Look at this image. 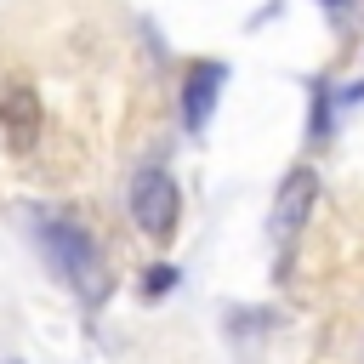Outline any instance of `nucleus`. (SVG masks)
<instances>
[{"mask_svg": "<svg viewBox=\"0 0 364 364\" xmlns=\"http://www.w3.org/2000/svg\"><path fill=\"white\" fill-rule=\"evenodd\" d=\"M40 125H46V108L28 85H6L0 91V131L11 148H34L40 142Z\"/></svg>", "mask_w": 364, "mask_h": 364, "instance_id": "20e7f679", "label": "nucleus"}, {"mask_svg": "<svg viewBox=\"0 0 364 364\" xmlns=\"http://www.w3.org/2000/svg\"><path fill=\"white\" fill-rule=\"evenodd\" d=\"M171 284H176V267H171V262H159V267H148V296H165Z\"/></svg>", "mask_w": 364, "mask_h": 364, "instance_id": "423d86ee", "label": "nucleus"}, {"mask_svg": "<svg viewBox=\"0 0 364 364\" xmlns=\"http://www.w3.org/2000/svg\"><path fill=\"white\" fill-rule=\"evenodd\" d=\"M131 216L148 239H171L176 233V216H182V193L165 171H142L131 182Z\"/></svg>", "mask_w": 364, "mask_h": 364, "instance_id": "f257e3e1", "label": "nucleus"}, {"mask_svg": "<svg viewBox=\"0 0 364 364\" xmlns=\"http://www.w3.org/2000/svg\"><path fill=\"white\" fill-rule=\"evenodd\" d=\"M40 245H46V256L68 273V284H80V290L97 284V250H91V233H80L74 222H46V228H40Z\"/></svg>", "mask_w": 364, "mask_h": 364, "instance_id": "f03ea898", "label": "nucleus"}, {"mask_svg": "<svg viewBox=\"0 0 364 364\" xmlns=\"http://www.w3.org/2000/svg\"><path fill=\"white\" fill-rule=\"evenodd\" d=\"M313 199H318V176H313L307 165H296V171L279 182V193H273V233H279V245H290V239L301 233Z\"/></svg>", "mask_w": 364, "mask_h": 364, "instance_id": "7ed1b4c3", "label": "nucleus"}, {"mask_svg": "<svg viewBox=\"0 0 364 364\" xmlns=\"http://www.w3.org/2000/svg\"><path fill=\"white\" fill-rule=\"evenodd\" d=\"M228 85V68L222 63H193L188 80H182V125L188 131H205L210 125V108H216V91Z\"/></svg>", "mask_w": 364, "mask_h": 364, "instance_id": "39448f33", "label": "nucleus"}, {"mask_svg": "<svg viewBox=\"0 0 364 364\" xmlns=\"http://www.w3.org/2000/svg\"><path fill=\"white\" fill-rule=\"evenodd\" d=\"M341 102H364V80H353V85L341 91Z\"/></svg>", "mask_w": 364, "mask_h": 364, "instance_id": "0eeeda50", "label": "nucleus"}]
</instances>
